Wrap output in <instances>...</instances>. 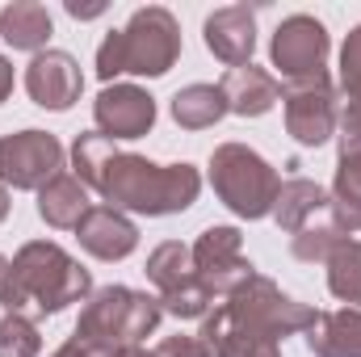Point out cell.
I'll return each mask as SVG.
<instances>
[{
	"label": "cell",
	"mask_w": 361,
	"mask_h": 357,
	"mask_svg": "<svg viewBox=\"0 0 361 357\" xmlns=\"http://www.w3.org/2000/svg\"><path fill=\"white\" fill-rule=\"evenodd\" d=\"M72 173L105 198L114 210L130 214H180L197 202L202 193V173L193 164H152L135 152H122L105 135H76L72 143Z\"/></svg>",
	"instance_id": "1"
},
{
	"label": "cell",
	"mask_w": 361,
	"mask_h": 357,
	"mask_svg": "<svg viewBox=\"0 0 361 357\" xmlns=\"http://www.w3.org/2000/svg\"><path fill=\"white\" fill-rule=\"evenodd\" d=\"M92 294V277L72 253H63L55 240H30L17 248L0 303L4 311H34V315H59L72 303H85Z\"/></svg>",
	"instance_id": "2"
},
{
	"label": "cell",
	"mask_w": 361,
	"mask_h": 357,
	"mask_svg": "<svg viewBox=\"0 0 361 357\" xmlns=\"http://www.w3.org/2000/svg\"><path fill=\"white\" fill-rule=\"evenodd\" d=\"M180 59V25L160 4L135 8L130 21L97 47V76L118 85V76H164Z\"/></svg>",
	"instance_id": "3"
},
{
	"label": "cell",
	"mask_w": 361,
	"mask_h": 357,
	"mask_svg": "<svg viewBox=\"0 0 361 357\" xmlns=\"http://www.w3.org/2000/svg\"><path fill=\"white\" fill-rule=\"evenodd\" d=\"M160 315L164 307L156 294H143L130 286H101L85 298L72 341L85 345L92 357H114L118 349H130L143 337H152Z\"/></svg>",
	"instance_id": "4"
},
{
	"label": "cell",
	"mask_w": 361,
	"mask_h": 357,
	"mask_svg": "<svg viewBox=\"0 0 361 357\" xmlns=\"http://www.w3.org/2000/svg\"><path fill=\"white\" fill-rule=\"evenodd\" d=\"M210 185L219 193V202L240 214V219H265L273 214L281 177L261 152H252L248 143H219L210 152Z\"/></svg>",
	"instance_id": "5"
},
{
	"label": "cell",
	"mask_w": 361,
	"mask_h": 357,
	"mask_svg": "<svg viewBox=\"0 0 361 357\" xmlns=\"http://www.w3.org/2000/svg\"><path fill=\"white\" fill-rule=\"evenodd\" d=\"M223 311L235 328H244L252 337H265V341H277V345L294 332H311V324L319 315L315 307L281 294V286L273 277H261V273H252L235 294H227Z\"/></svg>",
	"instance_id": "6"
},
{
	"label": "cell",
	"mask_w": 361,
	"mask_h": 357,
	"mask_svg": "<svg viewBox=\"0 0 361 357\" xmlns=\"http://www.w3.org/2000/svg\"><path fill=\"white\" fill-rule=\"evenodd\" d=\"M281 109H286V131L298 147H324L336 135V89L328 80V72L307 76V80H290L281 89Z\"/></svg>",
	"instance_id": "7"
},
{
	"label": "cell",
	"mask_w": 361,
	"mask_h": 357,
	"mask_svg": "<svg viewBox=\"0 0 361 357\" xmlns=\"http://www.w3.org/2000/svg\"><path fill=\"white\" fill-rule=\"evenodd\" d=\"M63 143L51 131H17L0 139V181L8 189H42L47 181H55L63 173Z\"/></svg>",
	"instance_id": "8"
},
{
	"label": "cell",
	"mask_w": 361,
	"mask_h": 357,
	"mask_svg": "<svg viewBox=\"0 0 361 357\" xmlns=\"http://www.w3.org/2000/svg\"><path fill=\"white\" fill-rule=\"evenodd\" d=\"M193 273L197 282L214 294V298H227L235 294L257 269L244 257V236L240 227H206L197 240H193Z\"/></svg>",
	"instance_id": "9"
},
{
	"label": "cell",
	"mask_w": 361,
	"mask_h": 357,
	"mask_svg": "<svg viewBox=\"0 0 361 357\" xmlns=\"http://www.w3.org/2000/svg\"><path fill=\"white\" fill-rule=\"evenodd\" d=\"M328 51H332V42H328L324 21L311 13H294L273 30L269 63L286 80H307V76L328 72Z\"/></svg>",
	"instance_id": "10"
},
{
	"label": "cell",
	"mask_w": 361,
	"mask_h": 357,
	"mask_svg": "<svg viewBox=\"0 0 361 357\" xmlns=\"http://www.w3.org/2000/svg\"><path fill=\"white\" fill-rule=\"evenodd\" d=\"M97 135L105 139H143L156 126V97L139 85H105L92 101Z\"/></svg>",
	"instance_id": "11"
},
{
	"label": "cell",
	"mask_w": 361,
	"mask_h": 357,
	"mask_svg": "<svg viewBox=\"0 0 361 357\" xmlns=\"http://www.w3.org/2000/svg\"><path fill=\"white\" fill-rule=\"evenodd\" d=\"M25 92H30V101L42 105V109H55V114L72 109V105L80 101V92H85V76H80L76 55L55 51V47L38 51V55L30 59V68H25Z\"/></svg>",
	"instance_id": "12"
},
{
	"label": "cell",
	"mask_w": 361,
	"mask_h": 357,
	"mask_svg": "<svg viewBox=\"0 0 361 357\" xmlns=\"http://www.w3.org/2000/svg\"><path fill=\"white\" fill-rule=\"evenodd\" d=\"M202 38L214 59H223L227 68H244L252 63V51H257V13L248 4H223L206 17Z\"/></svg>",
	"instance_id": "13"
},
{
	"label": "cell",
	"mask_w": 361,
	"mask_h": 357,
	"mask_svg": "<svg viewBox=\"0 0 361 357\" xmlns=\"http://www.w3.org/2000/svg\"><path fill=\"white\" fill-rule=\"evenodd\" d=\"M76 240L97 261H126L139 248V227L114 206H89V214L76 223Z\"/></svg>",
	"instance_id": "14"
},
{
	"label": "cell",
	"mask_w": 361,
	"mask_h": 357,
	"mask_svg": "<svg viewBox=\"0 0 361 357\" xmlns=\"http://www.w3.org/2000/svg\"><path fill=\"white\" fill-rule=\"evenodd\" d=\"M219 89H223V101H227V114H235V118H261V114H269L273 105L281 101L277 76L265 72V68H257V63L231 68L219 80Z\"/></svg>",
	"instance_id": "15"
},
{
	"label": "cell",
	"mask_w": 361,
	"mask_h": 357,
	"mask_svg": "<svg viewBox=\"0 0 361 357\" xmlns=\"http://www.w3.org/2000/svg\"><path fill=\"white\" fill-rule=\"evenodd\" d=\"M89 185L76 177V173H59L55 181H47L38 189V219L55 231H76V223L89 214Z\"/></svg>",
	"instance_id": "16"
},
{
	"label": "cell",
	"mask_w": 361,
	"mask_h": 357,
	"mask_svg": "<svg viewBox=\"0 0 361 357\" xmlns=\"http://www.w3.org/2000/svg\"><path fill=\"white\" fill-rule=\"evenodd\" d=\"M307 349L315 357H361V307H341V311H319Z\"/></svg>",
	"instance_id": "17"
},
{
	"label": "cell",
	"mask_w": 361,
	"mask_h": 357,
	"mask_svg": "<svg viewBox=\"0 0 361 357\" xmlns=\"http://www.w3.org/2000/svg\"><path fill=\"white\" fill-rule=\"evenodd\" d=\"M51 34H55V21H51L47 4H38V0H13V4L0 8V38L13 51L38 55V51H47Z\"/></svg>",
	"instance_id": "18"
},
{
	"label": "cell",
	"mask_w": 361,
	"mask_h": 357,
	"mask_svg": "<svg viewBox=\"0 0 361 357\" xmlns=\"http://www.w3.org/2000/svg\"><path fill=\"white\" fill-rule=\"evenodd\" d=\"M197 337L210 349V357H281V345L277 341H265V337H252V332L235 328L223 307H214L202 320V332Z\"/></svg>",
	"instance_id": "19"
},
{
	"label": "cell",
	"mask_w": 361,
	"mask_h": 357,
	"mask_svg": "<svg viewBox=\"0 0 361 357\" xmlns=\"http://www.w3.org/2000/svg\"><path fill=\"white\" fill-rule=\"evenodd\" d=\"M328 189L324 185H315L311 177H290L281 181V189H277V202H273V219H277V227L281 231H298L307 219H315L319 210H328Z\"/></svg>",
	"instance_id": "20"
},
{
	"label": "cell",
	"mask_w": 361,
	"mask_h": 357,
	"mask_svg": "<svg viewBox=\"0 0 361 357\" xmlns=\"http://www.w3.org/2000/svg\"><path fill=\"white\" fill-rule=\"evenodd\" d=\"M349 240V231H345V223L332 214V202H328V210H319L315 219H307L294 236H290V253L298 257V261H307V265H324L332 253H336V244H345Z\"/></svg>",
	"instance_id": "21"
},
{
	"label": "cell",
	"mask_w": 361,
	"mask_h": 357,
	"mask_svg": "<svg viewBox=\"0 0 361 357\" xmlns=\"http://www.w3.org/2000/svg\"><path fill=\"white\" fill-rule=\"evenodd\" d=\"M169 109H173V122L180 131H206L227 114V101H223L219 85H185V89L173 92Z\"/></svg>",
	"instance_id": "22"
},
{
	"label": "cell",
	"mask_w": 361,
	"mask_h": 357,
	"mask_svg": "<svg viewBox=\"0 0 361 357\" xmlns=\"http://www.w3.org/2000/svg\"><path fill=\"white\" fill-rule=\"evenodd\" d=\"M147 277H152V286H156L160 294L177 290V286H185V282L193 277V253H189L180 240L156 244L152 257H147Z\"/></svg>",
	"instance_id": "23"
},
{
	"label": "cell",
	"mask_w": 361,
	"mask_h": 357,
	"mask_svg": "<svg viewBox=\"0 0 361 357\" xmlns=\"http://www.w3.org/2000/svg\"><path fill=\"white\" fill-rule=\"evenodd\" d=\"M324 265H328V290H332L341 303L361 307V240L336 244V253H332Z\"/></svg>",
	"instance_id": "24"
},
{
	"label": "cell",
	"mask_w": 361,
	"mask_h": 357,
	"mask_svg": "<svg viewBox=\"0 0 361 357\" xmlns=\"http://www.w3.org/2000/svg\"><path fill=\"white\" fill-rule=\"evenodd\" d=\"M332 214L345 223V231H361V160H341L332 177Z\"/></svg>",
	"instance_id": "25"
},
{
	"label": "cell",
	"mask_w": 361,
	"mask_h": 357,
	"mask_svg": "<svg viewBox=\"0 0 361 357\" xmlns=\"http://www.w3.org/2000/svg\"><path fill=\"white\" fill-rule=\"evenodd\" d=\"M160 307H164V315H177V320H206L210 311H214V294L197 282V273L177 286V290H169V294H160Z\"/></svg>",
	"instance_id": "26"
},
{
	"label": "cell",
	"mask_w": 361,
	"mask_h": 357,
	"mask_svg": "<svg viewBox=\"0 0 361 357\" xmlns=\"http://www.w3.org/2000/svg\"><path fill=\"white\" fill-rule=\"evenodd\" d=\"M38 353H42L38 324L30 315L4 311V320H0V357H38Z\"/></svg>",
	"instance_id": "27"
},
{
	"label": "cell",
	"mask_w": 361,
	"mask_h": 357,
	"mask_svg": "<svg viewBox=\"0 0 361 357\" xmlns=\"http://www.w3.org/2000/svg\"><path fill=\"white\" fill-rule=\"evenodd\" d=\"M152 357H210V349L202 345V337L177 332V337H164V341L152 349Z\"/></svg>",
	"instance_id": "28"
},
{
	"label": "cell",
	"mask_w": 361,
	"mask_h": 357,
	"mask_svg": "<svg viewBox=\"0 0 361 357\" xmlns=\"http://www.w3.org/2000/svg\"><path fill=\"white\" fill-rule=\"evenodd\" d=\"M336 152L341 160H361V118H345L336 122Z\"/></svg>",
	"instance_id": "29"
},
{
	"label": "cell",
	"mask_w": 361,
	"mask_h": 357,
	"mask_svg": "<svg viewBox=\"0 0 361 357\" xmlns=\"http://www.w3.org/2000/svg\"><path fill=\"white\" fill-rule=\"evenodd\" d=\"M357 76H361V25H353L345 47H341V80H357Z\"/></svg>",
	"instance_id": "30"
},
{
	"label": "cell",
	"mask_w": 361,
	"mask_h": 357,
	"mask_svg": "<svg viewBox=\"0 0 361 357\" xmlns=\"http://www.w3.org/2000/svg\"><path fill=\"white\" fill-rule=\"evenodd\" d=\"M341 101H345V118H361V76L341 80Z\"/></svg>",
	"instance_id": "31"
},
{
	"label": "cell",
	"mask_w": 361,
	"mask_h": 357,
	"mask_svg": "<svg viewBox=\"0 0 361 357\" xmlns=\"http://www.w3.org/2000/svg\"><path fill=\"white\" fill-rule=\"evenodd\" d=\"M63 8H68V17H76V21H92V17H101V13H105V4H101V0H97V4H80V0H68Z\"/></svg>",
	"instance_id": "32"
},
{
	"label": "cell",
	"mask_w": 361,
	"mask_h": 357,
	"mask_svg": "<svg viewBox=\"0 0 361 357\" xmlns=\"http://www.w3.org/2000/svg\"><path fill=\"white\" fill-rule=\"evenodd\" d=\"M8 92H13V63L0 55V101H8Z\"/></svg>",
	"instance_id": "33"
},
{
	"label": "cell",
	"mask_w": 361,
	"mask_h": 357,
	"mask_svg": "<svg viewBox=\"0 0 361 357\" xmlns=\"http://www.w3.org/2000/svg\"><path fill=\"white\" fill-rule=\"evenodd\" d=\"M51 357H92V353L85 349V345H76V341H68V345H59V349H55Z\"/></svg>",
	"instance_id": "34"
},
{
	"label": "cell",
	"mask_w": 361,
	"mask_h": 357,
	"mask_svg": "<svg viewBox=\"0 0 361 357\" xmlns=\"http://www.w3.org/2000/svg\"><path fill=\"white\" fill-rule=\"evenodd\" d=\"M8 210H13V202H8V185H0V223L8 219Z\"/></svg>",
	"instance_id": "35"
},
{
	"label": "cell",
	"mask_w": 361,
	"mask_h": 357,
	"mask_svg": "<svg viewBox=\"0 0 361 357\" xmlns=\"http://www.w3.org/2000/svg\"><path fill=\"white\" fill-rule=\"evenodd\" d=\"M114 357H152L147 349H139V345H130V349H118Z\"/></svg>",
	"instance_id": "36"
},
{
	"label": "cell",
	"mask_w": 361,
	"mask_h": 357,
	"mask_svg": "<svg viewBox=\"0 0 361 357\" xmlns=\"http://www.w3.org/2000/svg\"><path fill=\"white\" fill-rule=\"evenodd\" d=\"M8 265H13V261H8V257L0 253V290H4V277H8Z\"/></svg>",
	"instance_id": "37"
}]
</instances>
